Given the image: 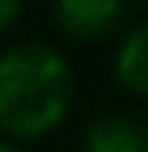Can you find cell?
<instances>
[{
  "label": "cell",
  "instance_id": "obj_1",
  "mask_svg": "<svg viewBox=\"0 0 148 152\" xmlns=\"http://www.w3.org/2000/svg\"><path fill=\"white\" fill-rule=\"evenodd\" d=\"M74 75L67 58L44 41L0 54V129L14 139H37L67 115Z\"/></svg>",
  "mask_w": 148,
  "mask_h": 152
},
{
  "label": "cell",
  "instance_id": "obj_2",
  "mask_svg": "<svg viewBox=\"0 0 148 152\" xmlns=\"http://www.w3.org/2000/svg\"><path fill=\"white\" fill-rule=\"evenodd\" d=\"M121 0H54V20L71 37H104L121 20Z\"/></svg>",
  "mask_w": 148,
  "mask_h": 152
},
{
  "label": "cell",
  "instance_id": "obj_6",
  "mask_svg": "<svg viewBox=\"0 0 148 152\" xmlns=\"http://www.w3.org/2000/svg\"><path fill=\"white\" fill-rule=\"evenodd\" d=\"M0 152H20V149H17L14 142H7V139H0Z\"/></svg>",
  "mask_w": 148,
  "mask_h": 152
},
{
  "label": "cell",
  "instance_id": "obj_5",
  "mask_svg": "<svg viewBox=\"0 0 148 152\" xmlns=\"http://www.w3.org/2000/svg\"><path fill=\"white\" fill-rule=\"evenodd\" d=\"M20 14V0H0V31H7Z\"/></svg>",
  "mask_w": 148,
  "mask_h": 152
},
{
  "label": "cell",
  "instance_id": "obj_3",
  "mask_svg": "<svg viewBox=\"0 0 148 152\" xmlns=\"http://www.w3.org/2000/svg\"><path fill=\"white\" fill-rule=\"evenodd\" d=\"M84 152H148V132L125 115H104L88 129Z\"/></svg>",
  "mask_w": 148,
  "mask_h": 152
},
{
  "label": "cell",
  "instance_id": "obj_4",
  "mask_svg": "<svg viewBox=\"0 0 148 152\" xmlns=\"http://www.w3.org/2000/svg\"><path fill=\"white\" fill-rule=\"evenodd\" d=\"M115 78L128 91L148 95V20L121 41L118 54H115Z\"/></svg>",
  "mask_w": 148,
  "mask_h": 152
}]
</instances>
